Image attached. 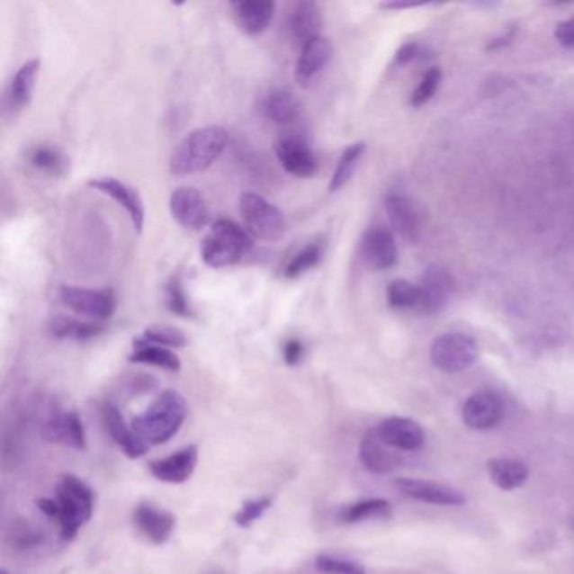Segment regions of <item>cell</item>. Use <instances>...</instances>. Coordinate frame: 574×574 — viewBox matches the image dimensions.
Returning a JSON list of instances; mask_svg holds the SVG:
<instances>
[{
  "instance_id": "1",
  "label": "cell",
  "mask_w": 574,
  "mask_h": 574,
  "mask_svg": "<svg viewBox=\"0 0 574 574\" xmlns=\"http://www.w3.org/2000/svg\"><path fill=\"white\" fill-rule=\"evenodd\" d=\"M187 417L185 399L177 391L160 392L142 415L133 417L131 428L147 444H167L183 428Z\"/></svg>"
},
{
  "instance_id": "2",
  "label": "cell",
  "mask_w": 574,
  "mask_h": 574,
  "mask_svg": "<svg viewBox=\"0 0 574 574\" xmlns=\"http://www.w3.org/2000/svg\"><path fill=\"white\" fill-rule=\"evenodd\" d=\"M228 140V131L218 125L191 131L170 157V174L191 175L204 172L222 156Z\"/></svg>"
},
{
  "instance_id": "3",
  "label": "cell",
  "mask_w": 574,
  "mask_h": 574,
  "mask_svg": "<svg viewBox=\"0 0 574 574\" xmlns=\"http://www.w3.org/2000/svg\"><path fill=\"white\" fill-rule=\"evenodd\" d=\"M255 247L248 229L231 220H218L201 245V258L211 268L233 266Z\"/></svg>"
},
{
  "instance_id": "4",
  "label": "cell",
  "mask_w": 574,
  "mask_h": 574,
  "mask_svg": "<svg viewBox=\"0 0 574 574\" xmlns=\"http://www.w3.org/2000/svg\"><path fill=\"white\" fill-rule=\"evenodd\" d=\"M58 517L65 541H73L79 529L92 519L94 509V494L88 483L75 475H65L58 485Z\"/></svg>"
},
{
  "instance_id": "5",
  "label": "cell",
  "mask_w": 574,
  "mask_h": 574,
  "mask_svg": "<svg viewBox=\"0 0 574 574\" xmlns=\"http://www.w3.org/2000/svg\"><path fill=\"white\" fill-rule=\"evenodd\" d=\"M239 214L251 236L263 241H278L287 233L285 214L256 193L239 197Z\"/></svg>"
},
{
  "instance_id": "6",
  "label": "cell",
  "mask_w": 574,
  "mask_h": 574,
  "mask_svg": "<svg viewBox=\"0 0 574 574\" xmlns=\"http://www.w3.org/2000/svg\"><path fill=\"white\" fill-rule=\"evenodd\" d=\"M58 299L65 307L92 318L93 322H104L112 318V315L117 309L115 291L112 288L94 290V288L61 285L58 288Z\"/></svg>"
},
{
  "instance_id": "7",
  "label": "cell",
  "mask_w": 574,
  "mask_h": 574,
  "mask_svg": "<svg viewBox=\"0 0 574 574\" xmlns=\"http://www.w3.org/2000/svg\"><path fill=\"white\" fill-rule=\"evenodd\" d=\"M431 363L444 372H462L477 363L479 344L465 334H444L431 345Z\"/></svg>"
},
{
  "instance_id": "8",
  "label": "cell",
  "mask_w": 574,
  "mask_h": 574,
  "mask_svg": "<svg viewBox=\"0 0 574 574\" xmlns=\"http://www.w3.org/2000/svg\"><path fill=\"white\" fill-rule=\"evenodd\" d=\"M274 156L285 172L299 179L313 177L318 170V158L309 142L297 133H285L274 142Z\"/></svg>"
},
{
  "instance_id": "9",
  "label": "cell",
  "mask_w": 574,
  "mask_h": 574,
  "mask_svg": "<svg viewBox=\"0 0 574 574\" xmlns=\"http://www.w3.org/2000/svg\"><path fill=\"white\" fill-rule=\"evenodd\" d=\"M172 218L185 229L201 231L211 221L208 202L194 187H179L169 201Z\"/></svg>"
},
{
  "instance_id": "10",
  "label": "cell",
  "mask_w": 574,
  "mask_h": 574,
  "mask_svg": "<svg viewBox=\"0 0 574 574\" xmlns=\"http://www.w3.org/2000/svg\"><path fill=\"white\" fill-rule=\"evenodd\" d=\"M90 187L96 189L98 193L112 197L117 201L121 208L125 209L130 216L131 224L139 235H142L145 226V204L144 199L139 194L135 187L129 184L121 183L115 177H98L88 183Z\"/></svg>"
},
{
  "instance_id": "11",
  "label": "cell",
  "mask_w": 574,
  "mask_h": 574,
  "mask_svg": "<svg viewBox=\"0 0 574 574\" xmlns=\"http://www.w3.org/2000/svg\"><path fill=\"white\" fill-rule=\"evenodd\" d=\"M462 417L471 430H490L504 417V403L500 396L492 391L471 394L463 405Z\"/></svg>"
},
{
  "instance_id": "12",
  "label": "cell",
  "mask_w": 574,
  "mask_h": 574,
  "mask_svg": "<svg viewBox=\"0 0 574 574\" xmlns=\"http://www.w3.org/2000/svg\"><path fill=\"white\" fill-rule=\"evenodd\" d=\"M421 305L419 312H440L453 295V276L444 268H428L419 282Z\"/></svg>"
},
{
  "instance_id": "13",
  "label": "cell",
  "mask_w": 574,
  "mask_h": 574,
  "mask_svg": "<svg viewBox=\"0 0 574 574\" xmlns=\"http://www.w3.org/2000/svg\"><path fill=\"white\" fill-rule=\"evenodd\" d=\"M396 487L403 496L415 498L419 502H428L435 506H462L467 502V497L453 487L442 483L417 480V479H399Z\"/></svg>"
},
{
  "instance_id": "14",
  "label": "cell",
  "mask_w": 574,
  "mask_h": 574,
  "mask_svg": "<svg viewBox=\"0 0 574 574\" xmlns=\"http://www.w3.org/2000/svg\"><path fill=\"white\" fill-rule=\"evenodd\" d=\"M332 42L324 36H318L315 40L301 46L300 58L295 67V81L301 88H309L317 76L324 71L332 58Z\"/></svg>"
},
{
  "instance_id": "15",
  "label": "cell",
  "mask_w": 574,
  "mask_h": 574,
  "mask_svg": "<svg viewBox=\"0 0 574 574\" xmlns=\"http://www.w3.org/2000/svg\"><path fill=\"white\" fill-rule=\"evenodd\" d=\"M376 433L388 446L403 452H415L425 444V431L409 417H388Z\"/></svg>"
},
{
  "instance_id": "16",
  "label": "cell",
  "mask_w": 574,
  "mask_h": 574,
  "mask_svg": "<svg viewBox=\"0 0 574 574\" xmlns=\"http://www.w3.org/2000/svg\"><path fill=\"white\" fill-rule=\"evenodd\" d=\"M363 260L374 270H388L398 263V247L391 231L372 228L365 233L361 243Z\"/></svg>"
},
{
  "instance_id": "17",
  "label": "cell",
  "mask_w": 574,
  "mask_h": 574,
  "mask_svg": "<svg viewBox=\"0 0 574 574\" xmlns=\"http://www.w3.org/2000/svg\"><path fill=\"white\" fill-rule=\"evenodd\" d=\"M40 71V59H31L21 66L17 69V73L13 75V78L11 79V83L7 86V93H5V110L13 117L31 103L34 92H36Z\"/></svg>"
},
{
  "instance_id": "18",
  "label": "cell",
  "mask_w": 574,
  "mask_h": 574,
  "mask_svg": "<svg viewBox=\"0 0 574 574\" xmlns=\"http://www.w3.org/2000/svg\"><path fill=\"white\" fill-rule=\"evenodd\" d=\"M197 448L194 444L181 448L179 452L169 457L160 458L148 465L150 473L157 480L166 483H184L189 480L194 473L197 465Z\"/></svg>"
},
{
  "instance_id": "19",
  "label": "cell",
  "mask_w": 574,
  "mask_h": 574,
  "mask_svg": "<svg viewBox=\"0 0 574 574\" xmlns=\"http://www.w3.org/2000/svg\"><path fill=\"white\" fill-rule=\"evenodd\" d=\"M133 522L137 529L154 544H166L175 529L174 514L158 509L154 504H140L133 510Z\"/></svg>"
},
{
  "instance_id": "20",
  "label": "cell",
  "mask_w": 574,
  "mask_h": 574,
  "mask_svg": "<svg viewBox=\"0 0 574 574\" xmlns=\"http://www.w3.org/2000/svg\"><path fill=\"white\" fill-rule=\"evenodd\" d=\"M384 209L390 218L392 229L405 238L406 241L415 243L421 233V220L415 204L401 194H390L384 201Z\"/></svg>"
},
{
  "instance_id": "21",
  "label": "cell",
  "mask_w": 574,
  "mask_h": 574,
  "mask_svg": "<svg viewBox=\"0 0 574 574\" xmlns=\"http://www.w3.org/2000/svg\"><path fill=\"white\" fill-rule=\"evenodd\" d=\"M103 421L110 436L123 450L127 457L133 460L144 457L148 450V444H145L135 430L125 423V417H121L117 406L104 405Z\"/></svg>"
},
{
  "instance_id": "22",
  "label": "cell",
  "mask_w": 574,
  "mask_h": 574,
  "mask_svg": "<svg viewBox=\"0 0 574 574\" xmlns=\"http://www.w3.org/2000/svg\"><path fill=\"white\" fill-rule=\"evenodd\" d=\"M236 22L243 32L258 36L265 32L274 15V4L270 0H238L231 4Z\"/></svg>"
},
{
  "instance_id": "23",
  "label": "cell",
  "mask_w": 574,
  "mask_h": 574,
  "mask_svg": "<svg viewBox=\"0 0 574 574\" xmlns=\"http://www.w3.org/2000/svg\"><path fill=\"white\" fill-rule=\"evenodd\" d=\"M44 435L49 442L54 444H66L81 452L86 448V431L76 411H66L61 415H54L46 423Z\"/></svg>"
},
{
  "instance_id": "24",
  "label": "cell",
  "mask_w": 574,
  "mask_h": 574,
  "mask_svg": "<svg viewBox=\"0 0 574 574\" xmlns=\"http://www.w3.org/2000/svg\"><path fill=\"white\" fill-rule=\"evenodd\" d=\"M320 27H322V13H320V7L315 2L305 0V2H297L293 5V11L288 19V29L291 38L299 44L305 46L307 42L318 38Z\"/></svg>"
},
{
  "instance_id": "25",
  "label": "cell",
  "mask_w": 574,
  "mask_h": 574,
  "mask_svg": "<svg viewBox=\"0 0 574 574\" xmlns=\"http://www.w3.org/2000/svg\"><path fill=\"white\" fill-rule=\"evenodd\" d=\"M48 330L54 339L88 342L103 334L104 326L102 322L78 320L66 315H56L49 320Z\"/></svg>"
},
{
  "instance_id": "26",
  "label": "cell",
  "mask_w": 574,
  "mask_h": 574,
  "mask_svg": "<svg viewBox=\"0 0 574 574\" xmlns=\"http://www.w3.org/2000/svg\"><path fill=\"white\" fill-rule=\"evenodd\" d=\"M489 477L500 490H516L527 482L529 469L525 463L512 458H494L487 463Z\"/></svg>"
},
{
  "instance_id": "27",
  "label": "cell",
  "mask_w": 574,
  "mask_h": 574,
  "mask_svg": "<svg viewBox=\"0 0 574 574\" xmlns=\"http://www.w3.org/2000/svg\"><path fill=\"white\" fill-rule=\"evenodd\" d=\"M391 446L384 444L378 433L367 435L361 444V462L372 473H390L398 465V457L390 452Z\"/></svg>"
},
{
  "instance_id": "28",
  "label": "cell",
  "mask_w": 574,
  "mask_h": 574,
  "mask_svg": "<svg viewBox=\"0 0 574 574\" xmlns=\"http://www.w3.org/2000/svg\"><path fill=\"white\" fill-rule=\"evenodd\" d=\"M299 102L288 90L276 88L263 102V113L276 125H290L299 118Z\"/></svg>"
},
{
  "instance_id": "29",
  "label": "cell",
  "mask_w": 574,
  "mask_h": 574,
  "mask_svg": "<svg viewBox=\"0 0 574 574\" xmlns=\"http://www.w3.org/2000/svg\"><path fill=\"white\" fill-rule=\"evenodd\" d=\"M135 351L130 354L129 361L135 364L154 365L166 369L170 372H179L181 371V359L175 353H172L167 347L160 345H150V344H133Z\"/></svg>"
},
{
  "instance_id": "30",
  "label": "cell",
  "mask_w": 574,
  "mask_h": 574,
  "mask_svg": "<svg viewBox=\"0 0 574 574\" xmlns=\"http://www.w3.org/2000/svg\"><path fill=\"white\" fill-rule=\"evenodd\" d=\"M27 160L34 169L54 175V177H61L69 170L67 157L54 145L42 144L32 147L29 150Z\"/></svg>"
},
{
  "instance_id": "31",
  "label": "cell",
  "mask_w": 574,
  "mask_h": 574,
  "mask_svg": "<svg viewBox=\"0 0 574 574\" xmlns=\"http://www.w3.org/2000/svg\"><path fill=\"white\" fill-rule=\"evenodd\" d=\"M365 154V144L357 142V144L349 145L344 148L339 162L334 169V174L330 177L328 183V191L330 193H337L345 184L349 183L355 174V169L359 167V162Z\"/></svg>"
},
{
  "instance_id": "32",
  "label": "cell",
  "mask_w": 574,
  "mask_h": 574,
  "mask_svg": "<svg viewBox=\"0 0 574 574\" xmlns=\"http://www.w3.org/2000/svg\"><path fill=\"white\" fill-rule=\"evenodd\" d=\"M391 516V506L384 498H367L355 502L340 512V521L344 524L371 521V519H386Z\"/></svg>"
},
{
  "instance_id": "33",
  "label": "cell",
  "mask_w": 574,
  "mask_h": 574,
  "mask_svg": "<svg viewBox=\"0 0 574 574\" xmlns=\"http://www.w3.org/2000/svg\"><path fill=\"white\" fill-rule=\"evenodd\" d=\"M133 344H150L160 347H175L181 349L187 345V337L181 328L167 326L148 327L139 339L133 340Z\"/></svg>"
},
{
  "instance_id": "34",
  "label": "cell",
  "mask_w": 574,
  "mask_h": 574,
  "mask_svg": "<svg viewBox=\"0 0 574 574\" xmlns=\"http://www.w3.org/2000/svg\"><path fill=\"white\" fill-rule=\"evenodd\" d=\"M388 301L392 309L398 310H419L421 291L417 285L406 280H394L388 287Z\"/></svg>"
},
{
  "instance_id": "35",
  "label": "cell",
  "mask_w": 574,
  "mask_h": 574,
  "mask_svg": "<svg viewBox=\"0 0 574 574\" xmlns=\"http://www.w3.org/2000/svg\"><path fill=\"white\" fill-rule=\"evenodd\" d=\"M324 256V249L320 243H312V245H307L305 248H301L291 260L288 261L283 274L288 280H295L303 274H307L309 270L315 268L320 260Z\"/></svg>"
},
{
  "instance_id": "36",
  "label": "cell",
  "mask_w": 574,
  "mask_h": 574,
  "mask_svg": "<svg viewBox=\"0 0 574 574\" xmlns=\"http://www.w3.org/2000/svg\"><path fill=\"white\" fill-rule=\"evenodd\" d=\"M166 307L169 309L170 313L184 318H189L194 315L179 274H174L166 285Z\"/></svg>"
},
{
  "instance_id": "37",
  "label": "cell",
  "mask_w": 574,
  "mask_h": 574,
  "mask_svg": "<svg viewBox=\"0 0 574 574\" xmlns=\"http://www.w3.org/2000/svg\"><path fill=\"white\" fill-rule=\"evenodd\" d=\"M442 69L440 67H430L421 81L417 83L415 92L411 93V100L409 103L413 106H423L425 103H428L431 98L435 96V93L438 90L440 83H442Z\"/></svg>"
},
{
  "instance_id": "38",
  "label": "cell",
  "mask_w": 574,
  "mask_h": 574,
  "mask_svg": "<svg viewBox=\"0 0 574 574\" xmlns=\"http://www.w3.org/2000/svg\"><path fill=\"white\" fill-rule=\"evenodd\" d=\"M315 566L322 574H365L364 568L359 562L330 554H320L315 561Z\"/></svg>"
},
{
  "instance_id": "39",
  "label": "cell",
  "mask_w": 574,
  "mask_h": 574,
  "mask_svg": "<svg viewBox=\"0 0 574 574\" xmlns=\"http://www.w3.org/2000/svg\"><path fill=\"white\" fill-rule=\"evenodd\" d=\"M272 507V500L268 497L253 498L241 506L235 516V521L239 527H249L253 522L258 521L266 510Z\"/></svg>"
},
{
  "instance_id": "40",
  "label": "cell",
  "mask_w": 574,
  "mask_h": 574,
  "mask_svg": "<svg viewBox=\"0 0 574 574\" xmlns=\"http://www.w3.org/2000/svg\"><path fill=\"white\" fill-rule=\"evenodd\" d=\"M421 54H423V51H421V48H419L417 42H406V44H403V46L398 49V52H396L394 63L398 66L409 65V63L419 59Z\"/></svg>"
},
{
  "instance_id": "41",
  "label": "cell",
  "mask_w": 574,
  "mask_h": 574,
  "mask_svg": "<svg viewBox=\"0 0 574 574\" xmlns=\"http://www.w3.org/2000/svg\"><path fill=\"white\" fill-rule=\"evenodd\" d=\"M554 38L561 44L562 48L574 49V19L558 24L554 29Z\"/></svg>"
},
{
  "instance_id": "42",
  "label": "cell",
  "mask_w": 574,
  "mask_h": 574,
  "mask_svg": "<svg viewBox=\"0 0 574 574\" xmlns=\"http://www.w3.org/2000/svg\"><path fill=\"white\" fill-rule=\"evenodd\" d=\"M303 357V344L300 340L290 339L283 345V361L288 365H297Z\"/></svg>"
},
{
  "instance_id": "43",
  "label": "cell",
  "mask_w": 574,
  "mask_h": 574,
  "mask_svg": "<svg viewBox=\"0 0 574 574\" xmlns=\"http://www.w3.org/2000/svg\"><path fill=\"white\" fill-rule=\"evenodd\" d=\"M2 574H7V573H5V571H2Z\"/></svg>"
}]
</instances>
